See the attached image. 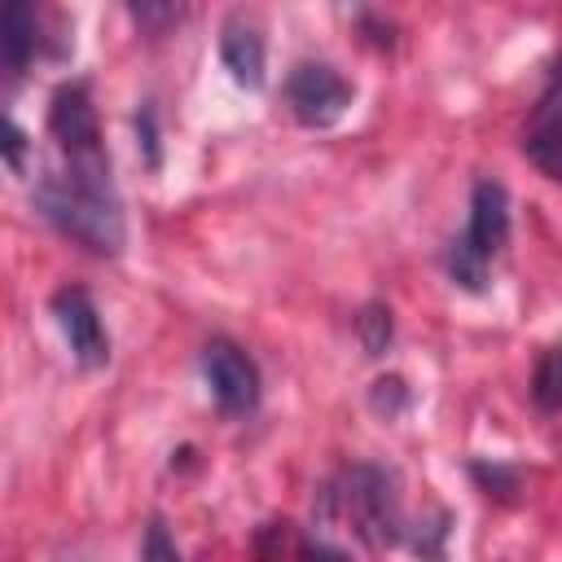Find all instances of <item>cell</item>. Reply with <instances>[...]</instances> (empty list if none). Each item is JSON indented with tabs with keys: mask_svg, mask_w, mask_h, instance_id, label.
Returning <instances> with one entry per match:
<instances>
[{
	"mask_svg": "<svg viewBox=\"0 0 562 562\" xmlns=\"http://www.w3.org/2000/svg\"><path fill=\"white\" fill-rule=\"evenodd\" d=\"M299 562H351V558L338 544H329V540H307L299 549Z\"/></svg>",
	"mask_w": 562,
	"mask_h": 562,
	"instance_id": "cell-21",
	"label": "cell"
},
{
	"mask_svg": "<svg viewBox=\"0 0 562 562\" xmlns=\"http://www.w3.org/2000/svg\"><path fill=\"white\" fill-rule=\"evenodd\" d=\"M470 474L479 479V487H487V496L496 501H514L518 492V474L505 470V465H487V461H470Z\"/></svg>",
	"mask_w": 562,
	"mask_h": 562,
	"instance_id": "cell-15",
	"label": "cell"
},
{
	"mask_svg": "<svg viewBox=\"0 0 562 562\" xmlns=\"http://www.w3.org/2000/svg\"><path fill=\"white\" fill-rule=\"evenodd\" d=\"M522 154L549 176V180H558L562 184V140H527L522 145Z\"/></svg>",
	"mask_w": 562,
	"mask_h": 562,
	"instance_id": "cell-18",
	"label": "cell"
},
{
	"mask_svg": "<svg viewBox=\"0 0 562 562\" xmlns=\"http://www.w3.org/2000/svg\"><path fill=\"white\" fill-rule=\"evenodd\" d=\"M53 316L70 342V356L83 364V369H101L110 360V334L101 325V312L97 303L88 299L83 285H61L53 294Z\"/></svg>",
	"mask_w": 562,
	"mask_h": 562,
	"instance_id": "cell-5",
	"label": "cell"
},
{
	"mask_svg": "<svg viewBox=\"0 0 562 562\" xmlns=\"http://www.w3.org/2000/svg\"><path fill=\"white\" fill-rule=\"evenodd\" d=\"M461 241L474 255H483L487 263H492V255L505 250V241H509V193H505L501 180L487 176V180L474 184V193H470V224H465Z\"/></svg>",
	"mask_w": 562,
	"mask_h": 562,
	"instance_id": "cell-7",
	"label": "cell"
},
{
	"mask_svg": "<svg viewBox=\"0 0 562 562\" xmlns=\"http://www.w3.org/2000/svg\"><path fill=\"white\" fill-rule=\"evenodd\" d=\"M35 211L92 255H119L127 241V220L105 149L61 154V162L35 180Z\"/></svg>",
	"mask_w": 562,
	"mask_h": 562,
	"instance_id": "cell-1",
	"label": "cell"
},
{
	"mask_svg": "<svg viewBox=\"0 0 562 562\" xmlns=\"http://www.w3.org/2000/svg\"><path fill=\"white\" fill-rule=\"evenodd\" d=\"M527 140H562V57L553 61L549 70V83L527 119V132H522V145Z\"/></svg>",
	"mask_w": 562,
	"mask_h": 562,
	"instance_id": "cell-10",
	"label": "cell"
},
{
	"mask_svg": "<svg viewBox=\"0 0 562 562\" xmlns=\"http://www.w3.org/2000/svg\"><path fill=\"white\" fill-rule=\"evenodd\" d=\"M356 329H360V342H364V351L369 356H382L386 347H391V307H382V303H369L360 316H356Z\"/></svg>",
	"mask_w": 562,
	"mask_h": 562,
	"instance_id": "cell-14",
	"label": "cell"
},
{
	"mask_svg": "<svg viewBox=\"0 0 562 562\" xmlns=\"http://www.w3.org/2000/svg\"><path fill=\"white\" fill-rule=\"evenodd\" d=\"M4 154H9V167L13 171H22V154H26V136H22V127L9 119L4 123Z\"/></svg>",
	"mask_w": 562,
	"mask_h": 562,
	"instance_id": "cell-22",
	"label": "cell"
},
{
	"mask_svg": "<svg viewBox=\"0 0 562 562\" xmlns=\"http://www.w3.org/2000/svg\"><path fill=\"white\" fill-rule=\"evenodd\" d=\"M180 13H184V9H176V4H132V18H136L140 26H149V31H162V26L180 22Z\"/></svg>",
	"mask_w": 562,
	"mask_h": 562,
	"instance_id": "cell-20",
	"label": "cell"
},
{
	"mask_svg": "<svg viewBox=\"0 0 562 562\" xmlns=\"http://www.w3.org/2000/svg\"><path fill=\"white\" fill-rule=\"evenodd\" d=\"M531 400H536L544 413L562 408V342L549 347V351L536 360V373H531Z\"/></svg>",
	"mask_w": 562,
	"mask_h": 562,
	"instance_id": "cell-11",
	"label": "cell"
},
{
	"mask_svg": "<svg viewBox=\"0 0 562 562\" xmlns=\"http://www.w3.org/2000/svg\"><path fill=\"white\" fill-rule=\"evenodd\" d=\"M136 145L145 149V167H158L162 162V149H158V119L149 105L136 110Z\"/></svg>",
	"mask_w": 562,
	"mask_h": 562,
	"instance_id": "cell-19",
	"label": "cell"
},
{
	"mask_svg": "<svg viewBox=\"0 0 562 562\" xmlns=\"http://www.w3.org/2000/svg\"><path fill=\"white\" fill-rule=\"evenodd\" d=\"M48 132L57 140L61 154H97L101 149V127H97V110L83 83H61L53 92L48 105Z\"/></svg>",
	"mask_w": 562,
	"mask_h": 562,
	"instance_id": "cell-6",
	"label": "cell"
},
{
	"mask_svg": "<svg viewBox=\"0 0 562 562\" xmlns=\"http://www.w3.org/2000/svg\"><path fill=\"white\" fill-rule=\"evenodd\" d=\"M202 378H206L215 404L228 417L255 413V404H259V369L237 342H228V338L206 342L202 347Z\"/></svg>",
	"mask_w": 562,
	"mask_h": 562,
	"instance_id": "cell-4",
	"label": "cell"
},
{
	"mask_svg": "<svg viewBox=\"0 0 562 562\" xmlns=\"http://www.w3.org/2000/svg\"><path fill=\"white\" fill-rule=\"evenodd\" d=\"M448 531H452V514L448 509H439L430 522H422V527H408V544H413V553L422 558V562H443V540H448Z\"/></svg>",
	"mask_w": 562,
	"mask_h": 562,
	"instance_id": "cell-13",
	"label": "cell"
},
{
	"mask_svg": "<svg viewBox=\"0 0 562 562\" xmlns=\"http://www.w3.org/2000/svg\"><path fill=\"white\" fill-rule=\"evenodd\" d=\"M356 88L329 66V61H299L285 79V101H290V114L303 123V127H334L347 105H351Z\"/></svg>",
	"mask_w": 562,
	"mask_h": 562,
	"instance_id": "cell-3",
	"label": "cell"
},
{
	"mask_svg": "<svg viewBox=\"0 0 562 562\" xmlns=\"http://www.w3.org/2000/svg\"><path fill=\"white\" fill-rule=\"evenodd\" d=\"M140 562H180V549H176V540H171L162 518H149L145 544H140Z\"/></svg>",
	"mask_w": 562,
	"mask_h": 562,
	"instance_id": "cell-16",
	"label": "cell"
},
{
	"mask_svg": "<svg viewBox=\"0 0 562 562\" xmlns=\"http://www.w3.org/2000/svg\"><path fill=\"white\" fill-rule=\"evenodd\" d=\"M220 57H224V70L241 83V88H250V92H259L263 88V31H259V22L255 18H246V13H233L228 22H224V31H220Z\"/></svg>",
	"mask_w": 562,
	"mask_h": 562,
	"instance_id": "cell-8",
	"label": "cell"
},
{
	"mask_svg": "<svg viewBox=\"0 0 562 562\" xmlns=\"http://www.w3.org/2000/svg\"><path fill=\"white\" fill-rule=\"evenodd\" d=\"M0 44H4V66H9V75H22V70L31 66L35 48H40V22H35V9H31V4H22V0L9 4Z\"/></svg>",
	"mask_w": 562,
	"mask_h": 562,
	"instance_id": "cell-9",
	"label": "cell"
},
{
	"mask_svg": "<svg viewBox=\"0 0 562 562\" xmlns=\"http://www.w3.org/2000/svg\"><path fill=\"white\" fill-rule=\"evenodd\" d=\"M443 263H448V277H452L461 290H470V294H483V290H487V259L474 255L461 237L448 246V259H443Z\"/></svg>",
	"mask_w": 562,
	"mask_h": 562,
	"instance_id": "cell-12",
	"label": "cell"
},
{
	"mask_svg": "<svg viewBox=\"0 0 562 562\" xmlns=\"http://www.w3.org/2000/svg\"><path fill=\"white\" fill-rule=\"evenodd\" d=\"M321 518L351 522L356 540L364 549H373V553L395 549L408 536V522H404V509H400V492H395V474H386L382 465L342 470L321 492Z\"/></svg>",
	"mask_w": 562,
	"mask_h": 562,
	"instance_id": "cell-2",
	"label": "cell"
},
{
	"mask_svg": "<svg viewBox=\"0 0 562 562\" xmlns=\"http://www.w3.org/2000/svg\"><path fill=\"white\" fill-rule=\"evenodd\" d=\"M369 400H373V408H378L382 417H395V413H404V404H408L404 378H378V382H373V391H369Z\"/></svg>",
	"mask_w": 562,
	"mask_h": 562,
	"instance_id": "cell-17",
	"label": "cell"
}]
</instances>
